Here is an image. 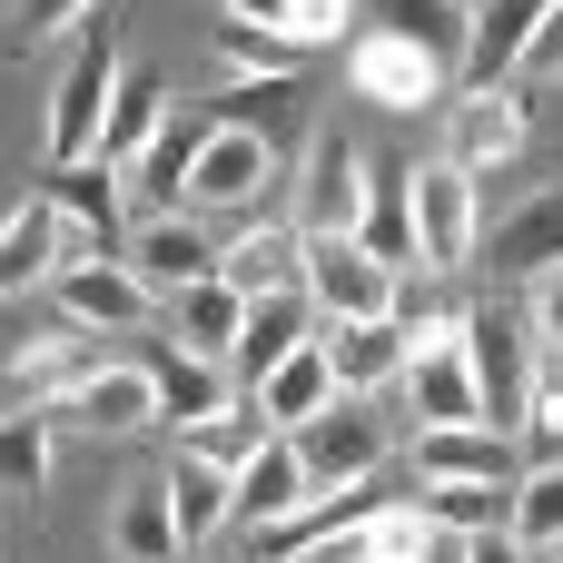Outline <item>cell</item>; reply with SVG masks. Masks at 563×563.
<instances>
[{
  "label": "cell",
  "mask_w": 563,
  "mask_h": 563,
  "mask_svg": "<svg viewBox=\"0 0 563 563\" xmlns=\"http://www.w3.org/2000/svg\"><path fill=\"white\" fill-rule=\"evenodd\" d=\"M356 10H366V0H228V20L277 30L287 49H327V40H346V30H356Z\"/></svg>",
  "instance_id": "cell-30"
},
{
  "label": "cell",
  "mask_w": 563,
  "mask_h": 563,
  "mask_svg": "<svg viewBox=\"0 0 563 563\" xmlns=\"http://www.w3.org/2000/svg\"><path fill=\"white\" fill-rule=\"evenodd\" d=\"M69 416H79L89 435H139V426H158V376H148V366H99V376L69 396Z\"/></svg>",
  "instance_id": "cell-28"
},
{
  "label": "cell",
  "mask_w": 563,
  "mask_h": 563,
  "mask_svg": "<svg viewBox=\"0 0 563 563\" xmlns=\"http://www.w3.org/2000/svg\"><path fill=\"white\" fill-rule=\"evenodd\" d=\"M208 59H218L228 79H238V69H247V79H287V69H297V49H287L277 30H247V20H218Z\"/></svg>",
  "instance_id": "cell-36"
},
{
  "label": "cell",
  "mask_w": 563,
  "mask_h": 563,
  "mask_svg": "<svg viewBox=\"0 0 563 563\" xmlns=\"http://www.w3.org/2000/svg\"><path fill=\"white\" fill-rule=\"evenodd\" d=\"M218 257H228V247H208V228H198L188 208H178V218H139V238H119V267H129L148 297H188V287H208Z\"/></svg>",
  "instance_id": "cell-7"
},
{
  "label": "cell",
  "mask_w": 563,
  "mask_h": 563,
  "mask_svg": "<svg viewBox=\"0 0 563 563\" xmlns=\"http://www.w3.org/2000/svg\"><path fill=\"white\" fill-rule=\"evenodd\" d=\"M119 0H99L89 10V30H79V49H69V69H59V89H49V168H79V158H99V129H109V89H119Z\"/></svg>",
  "instance_id": "cell-1"
},
{
  "label": "cell",
  "mask_w": 563,
  "mask_h": 563,
  "mask_svg": "<svg viewBox=\"0 0 563 563\" xmlns=\"http://www.w3.org/2000/svg\"><path fill=\"white\" fill-rule=\"evenodd\" d=\"M406 208H416V257H426V267H465V257H475L485 218H475V178H465L455 158L406 168Z\"/></svg>",
  "instance_id": "cell-5"
},
{
  "label": "cell",
  "mask_w": 563,
  "mask_h": 563,
  "mask_svg": "<svg viewBox=\"0 0 563 563\" xmlns=\"http://www.w3.org/2000/svg\"><path fill=\"white\" fill-rule=\"evenodd\" d=\"M525 327H534V336L563 356V277H544V287H534V317H525Z\"/></svg>",
  "instance_id": "cell-45"
},
{
  "label": "cell",
  "mask_w": 563,
  "mask_h": 563,
  "mask_svg": "<svg viewBox=\"0 0 563 563\" xmlns=\"http://www.w3.org/2000/svg\"><path fill=\"white\" fill-rule=\"evenodd\" d=\"M346 79H356V99H376V109H435V99L455 89V69L426 59L416 40H396V30H366V40L346 49Z\"/></svg>",
  "instance_id": "cell-9"
},
{
  "label": "cell",
  "mask_w": 563,
  "mask_h": 563,
  "mask_svg": "<svg viewBox=\"0 0 563 563\" xmlns=\"http://www.w3.org/2000/svg\"><path fill=\"white\" fill-rule=\"evenodd\" d=\"M218 277L257 307V297H287V287H307V228H247L228 257H218Z\"/></svg>",
  "instance_id": "cell-26"
},
{
  "label": "cell",
  "mask_w": 563,
  "mask_h": 563,
  "mask_svg": "<svg viewBox=\"0 0 563 563\" xmlns=\"http://www.w3.org/2000/svg\"><path fill=\"white\" fill-rule=\"evenodd\" d=\"M465 544H475V534H445V525H435V544H426L416 563H465Z\"/></svg>",
  "instance_id": "cell-47"
},
{
  "label": "cell",
  "mask_w": 563,
  "mask_h": 563,
  "mask_svg": "<svg viewBox=\"0 0 563 563\" xmlns=\"http://www.w3.org/2000/svg\"><path fill=\"white\" fill-rule=\"evenodd\" d=\"M148 376H158V426H188V435H198V426H218V416L238 406V376H228L218 356H188V346H168Z\"/></svg>",
  "instance_id": "cell-22"
},
{
  "label": "cell",
  "mask_w": 563,
  "mask_h": 563,
  "mask_svg": "<svg viewBox=\"0 0 563 563\" xmlns=\"http://www.w3.org/2000/svg\"><path fill=\"white\" fill-rule=\"evenodd\" d=\"M544 10H554V0H475L455 89H505V79L525 69V49H534V20H544Z\"/></svg>",
  "instance_id": "cell-16"
},
{
  "label": "cell",
  "mask_w": 563,
  "mask_h": 563,
  "mask_svg": "<svg viewBox=\"0 0 563 563\" xmlns=\"http://www.w3.org/2000/svg\"><path fill=\"white\" fill-rule=\"evenodd\" d=\"M485 267H495V277H525V287L563 277V188L525 198V208H515V218L485 238Z\"/></svg>",
  "instance_id": "cell-20"
},
{
  "label": "cell",
  "mask_w": 563,
  "mask_h": 563,
  "mask_svg": "<svg viewBox=\"0 0 563 563\" xmlns=\"http://www.w3.org/2000/svg\"><path fill=\"white\" fill-rule=\"evenodd\" d=\"M465 366H475V406H485V426L515 435L525 406H534V327L505 317V307L465 317Z\"/></svg>",
  "instance_id": "cell-2"
},
{
  "label": "cell",
  "mask_w": 563,
  "mask_h": 563,
  "mask_svg": "<svg viewBox=\"0 0 563 563\" xmlns=\"http://www.w3.org/2000/svg\"><path fill=\"white\" fill-rule=\"evenodd\" d=\"M465 563H544V554H525V544L495 525V534H475V544H465Z\"/></svg>",
  "instance_id": "cell-46"
},
{
  "label": "cell",
  "mask_w": 563,
  "mask_h": 563,
  "mask_svg": "<svg viewBox=\"0 0 563 563\" xmlns=\"http://www.w3.org/2000/svg\"><path fill=\"white\" fill-rule=\"evenodd\" d=\"M406 475H416V485H495V495H515L534 465H525V445L495 435V426H416Z\"/></svg>",
  "instance_id": "cell-3"
},
{
  "label": "cell",
  "mask_w": 563,
  "mask_h": 563,
  "mask_svg": "<svg viewBox=\"0 0 563 563\" xmlns=\"http://www.w3.org/2000/svg\"><path fill=\"white\" fill-rule=\"evenodd\" d=\"M356 247H366L386 277H406V267H416V208H406V168H376V198H366V218H356Z\"/></svg>",
  "instance_id": "cell-32"
},
{
  "label": "cell",
  "mask_w": 563,
  "mask_h": 563,
  "mask_svg": "<svg viewBox=\"0 0 563 563\" xmlns=\"http://www.w3.org/2000/svg\"><path fill=\"white\" fill-rule=\"evenodd\" d=\"M267 435H277V426H267V416H257V406L238 396V406H228L218 426H198V435H188V455H208V465H228V475H247V455H257Z\"/></svg>",
  "instance_id": "cell-37"
},
{
  "label": "cell",
  "mask_w": 563,
  "mask_h": 563,
  "mask_svg": "<svg viewBox=\"0 0 563 563\" xmlns=\"http://www.w3.org/2000/svg\"><path fill=\"white\" fill-rule=\"evenodd\" d=\"M287 563H376V544H366V525H346V534H317V544H297Z\"/></svg>",
  "instance_id": "cell-44"
},
{
  "label": "cell",
  "mask_w": 563,
  "mask_h": 563,
  "mask_svg": "<svg viewBox=\"0 0 563 563\" xmlns=\"http://www.w3.org/2000/svg\"><path fill=\"white\" fill-rule=\"evenodd\" d=\"M307 505H317V485H307L297 445L267 435V445L247 455V475H238V525H228V534H267V525H287V515H307Z\"/></svg>",
  "instance_id": "cell-19"
},
{
  "label": "cell",
  "mask_w": 563,
  "mask_h": 563,
  "mask_svg": "<svg viewBox=\"0 0 563 563\" xmlns=\"http://www.w3.org/2000/svg\"><path fill=\"white\" fill-rule=\"evenodd\" d=\"M287 445H297V465H307L317 495H346V485H366V475L386 465V426H376L366 396H336V406H327L317 426H297Z\"/></svg>",
  "instance_id": "cell-4"
},
{
  "label": "cell",
  "mask_w": 563,
  "mask_h": 563,
  "mask_svg": "<svg viewBox=\"0 0 563 563\" xmlns=\"http://www.w3.org/2000/svg\"><path fill=\"white\" fill-rule=\"evenodd\" d=\"M89 376H99L89 336H79V327H49V336H30V346L0 366V416H49V406H69Z\"/></svg>",
  "instance_id": "cell-8"
},
{
  "label": "cell",
  "mask_w": 563,
  "mask_h": 563,
  "mask_svg": "<svg viewBox=\"0 0 563 563\" xmlns=\"http://www.w3.org/2000/svg\"><path fill=\"white\" fill-rule=\"evenodd\" d=\"M336 396H346V386H336V366H327V336H307V346H297V356H287V366H277V376H267L247 406H257L277 435H297V426H317Z\"/></svg>",
  "instance_id": "cell-23"
},
{
  "label": "cell",
  "mask_w": 563,
  "mask_h": 563,
  "mask_svg": "<svg viewBox=\"0 0 563 563\" xmlns=\"http://www.w3.org/2000/svg\"><path fill=\"white\" fill-rule=\"evenodd\" d=\"M505 534H515L525 554H563V465H554V475H525V485H515V515H505Z\"/></svg>",
  "instance_id": "cell-35"
},
{
  "label": "cell",
  "mask_w": 563,
  "mask_h": 563,
  "mask_svg": "<svg viewBox=\"0 0 563 563\" xmlns=\"http://www.w3.org/2000/svg\"><path fill=\"white\" fill-rule=\"evenodd\" d=\"M277 178V139L238 129V119H208V148L188 168V208H257Z\"/></svg>",
  "instance_id": "cell-10"
},
{
  "label": "cell",
  "mask_w": 563,
  "mask_h": 563,
  "mask_svg": "<svg viewBox=\"0 0 563 563\" xmlns=\"http://www.w3.org/2000/svg\"><path fill=\"white\" fill-rule=\"evenodd\" d=\"M317 327H327V317H317V297H307V287H287V297H257V307H247V336H238V356H228L238 396H257V386H267V376H277V366H287V356L317 336Z\"/></svg>",
  "instance_id": "cell-15"
},
{
  "label": "cell",
  "mask_w": 563,
  "mask_h": 563,
  "mask_svg": "<svg viewBox=\"0 0 563 563\" xmlns=\"http://www.w3.org/2000/svg\"><path fill=\"white\" fill-rule=\"evenodd\" d=\"M59 208V267H89V257H119V168H49L40 188Z\"/></svg>",
  "instance_id": "cell-11"
},
{
  "label": "cell",
  "mask_w": 563,
  "mask_h": 563,
  "mask_svg": "<svg viewBox=\"0 0 563 563\" xmlns=\"http://www.w3.org/2000/svg\"><path fill=\"white\" fill-rule=\"evenodd\" d=\"M525 139H534V109H525V89H465L455 99V168L475 178V168H505V158H525Z\"/></svg>",
  "instance_id": "cell-17"
},
{
  "label": "cell",
  "mask_w": 563,
  "mask_h": 563,
  "mask_svg": "<svg viewBox=\"0 0 563 563\" xmlns=\"http://www.w3.org/2000/svg\"><path fill=\"white\" fill-rule=\"evenodd\" d=\"M168 307H178V346H188V356H218V366L238 356V336H247V297H238L228 277H208V287H188V297H168Z\"/></svg>",
  "instance_id": "cell-31"
},
{
  "label": "cell",
  "mask_w": 563,
  "mask_h": 563,
  "mask_svg": "<svg viewBox=\"0 0 563 563\" xmlns=\"http://www.w3.org/2000/svg\"><path fill=\"white\" fill-rule=\"evenodd\" d=\"M445 534H495V485H426L416 495Z\"/></svg>",
  "instance_id": "cell-42"
},
{
  "label": "cell",
  "mask_w": 563,
  "mask_h": 563,
  "mask_svg": "<svg viewBox=\"0 0 563 563\" xmlns=\"http://www.w3.org/2000/svg\"><path fill=\"white\" fill-rule=\"evenodd\" d=\"M406 406H416V426H485V406H475V366H465V327L406 356Z\"/></svg>",
  "instance_id": "cell-18"
},
{
  "label": "cell",
  "mask_w": 563,
  "mask_h": 563,
  "mask_svg": "<svg viewBox=\"0 0 563 563\" xmlns=\"http://www.w3.org/2000/svg\"><path fill=\"white\" fill-rule=\"evenodd\" d=\"M515 79H563V0L534 20V49H525V69Z\"/></svg>",
  "instance_id": "cell-43"
},
{
  "label": "cell",
  "mask_w": 563,
  "mask_h": 563,
  "mask_svg": "<svg viewBox=\"0 0 563 563\" xmlns=\"http://www.w3.org/2000/svg\"><path fill=\"white\" fill-rule=\"evenodd\" d=\"M99 0H10V20H0V49L20 59V49H40V40H59V30H79Z\"/></svg>",
  "instance_id": "cell-39"
},
{
  "label": "cell",
  "mask_w": 563,
  "mask_h": 563,
  "mask_svg": "<svg viewBox=\"0 0 563 563\" xmlns=\"http://www.w3.org/2000/svg\"><path fill=\"white\" fill-rule=\"evenodd\" d=\"M366 544H376V563H416L435 544V515L426 505H386V515H366Z\"/></svg>",
  "instance_id": "cell-41"
},
{
  "label": "cell",
  "mask_w": 563,
  "mask_h": 563,
  "mask_svg": "<svg viewBox=\"0 0 563 563\" xmlns=\"http://www.w3.org/2000/svg\"><path fill=\"white\" fill-rule=\"evenodd\" d=\"M158 129H168V69L129 59V69H119V89H109V129H99V158H109V168H129V158H139Z\"/></svg>",
  "instance_id": "cell-25"
},
{
  "label": "cell",
  "mask_w": 563,
  "mask_h": 563,
  "mask_svg": "<svg viewBox=\"0 0 563 563\" xmlns=\"http://www.w3.org/2000/svg\"><path fill=\"white\" fill-rule=\"evenodd\" d=\"M287 109H297V79H238L228 89V119L257 139H287Z\"/></svg>",
  "instance_id": "cell-40"
},
{
  "label": "cell",
  "mask_w": 563,
  "mask_h": 563,
  "mask_svg": "<svg viewBox=\"0 0 563 563\" xmlns=\"http://www.w3.org/2000/svg\"><path fill=\"white\" fill-rule=\"evenodd\" d=\"M109 554H119V563H178V554H188V534H178V515H168V485H158V475L119 495V515H109Z\"/></svg>",
  "instance_id": "cell-29"
},
{
  "label": "cell",
  "mask_w": 563,
  "mask_h": 563,
  "mask_svg": "<svg viewBox=\"0 0 563 563\" xmlns=\"http://www.w3.org/2000/svg\"><path fill=\"white\" fill-rule=\"evenodd\" d=\"M554 563H563V554H554Z\"/></svg>",
  "instance_id": "cell-49"
},
{
  "label": "cell",
  "mask_w": 563,
  "mask_h": 563,
  "mask_svg": "<svg viewBox=\"0 0 563 563\" xmlns=\"http://www.w3.org/2000/svg\"><path fill=\"white\" fill-rule=\"evenodd\" d=\"M59 277V208L49 198H20L0 218V297H30Z\"/></svg>",
  "instance_id": "cell-27"
},
{
  "label": "cell",
  "mask_w": 563,
  "mask_h": 563,
  "mask_svg": "<svg viewBox=\"0 0 563 563\" xmlns=\"http://www.w3.org/2000/svg\"><path fill=\"white\" fill-rule=\"evenodd\" d=\"M515 445H525L534 475H554V465H563V376H534V406H525Z\"/></svg>",
  "instance_id": "cell-38"
},
{
  "label": "cell",
  "mask_w": 563,
  "mask_h": 563,
  "mask_svg": "<svg viewBox=\"0 0 563 563\" xmlns=\"http://www.w3.org/2000/svg\"><path fill=\"white\" fill-rule=\"evenodd\" d=\"M49 297H59V327H79V336H119V327H148V287L119 267V257H89V267H59L49 277Z\"/></svg>",
  "instance_id": "cell-13"
},
{
  "label": "cell",
  "mask_w": 563,
  "mask_h": 563,
  "mask_svg": "<svg viewBox=\"0 0 563 563\" xmlns=\"http://www.w3.org/2000/svg\"><path fill=\"white\" fill-rule=\"evenodd\" d=\"M158 485H168V515H178L188 554H198L208 534H228V525H238V475H228V465H208V455H188V445H178Z\"/></svg>",
  "instance_id": "cell-24"
},
{
  "label": "cell",
  "mask_w": 563,
  "mask_h": 563,
  "mask_svg": "<svg viewBox=\"0 0 563 563\" xmlns=\"http://www.w3.org/2000/svg\"><path fill=\"white\" fill-rule=\"evenodd\" d=\"M49 455H59V426L49 416H0V485L10 495H40L49 485Z\"/></svg>",
  "instance_id": "cell-34"
},
{
  "label": "cell",
  "mask_w": 563,
  "mask_h": 563,
  "mask_svg": "<svg viewBox=\"0 0 563 563\" xmlns=\"http://www.w3.org/2000/svg\"><path fill=\"white\" fill-rule=\"evenodd\" d=\"M198 148H208V119H168V129L119 168V198H129L139 218H178V208H188V168H198Z\"/></svg>",
  "instance_id": "cell-14"
},
{
  "label": "cell",
  "mask_w": 563,
  "mask_h": 563,
  "mask_svg": "<svg viewBox=\"0 0 563 563\" xmlns=\"http://www.w3.org/2000/svg\"><path fill=\"white\" fill-rule=\"evenodd\" d=\"M465 10H475V0H465Z\"/></svg>",
  "instance_id": "cell-48"
},
{
  "label": "cell",
  "mask_w": 563,
  "mask_h": 563,
  "mask_svg": "<svg viewBox=\"0 0 563 563\" xmlns=\"http://www.w3.org/2000/svg\"><path fill=\"white\" fill-rule=\"evenodd\" d=\"M366 198H376V158L346 129H317L307 139V238H356Z\"/></svg>",
  "instance_id": "cell-6"
},
{
  "label": "cell",
  "mask_w": 563,
  "mask_h": 563,
  "mask_svg": "<svg viewBox=\"0 0 563 563\" xmlns=\"http://www.w3.org/2000/svg\"><path fill=\"white\" fill-rule=\"evenodd\" d=\"M307 297H317V317H396V277L356 247V238H307Z\"/></svg>",
  "instance_id": "cell-12"
},
{
  "label": "cell",
  "mask_w": 563,
  "mask_h": 563,
  "mask_svg": "<svg viewBox=\"0 0 563 563\" xmlns=\"http://www.w3.org/2000/svg\"><path fill=\"white\" fill-rule=\"evenodd\" d=\"M376 10V30H396V40H416L426 59H445V69H465V0H366Z\"/></svg>",
  "instance_id": "cell-33"
},
{
  "label": "cell",
  "mask_w": 563,
  "mask_h": 563,
  "mask_svg": "<svg viewBox=\"0 0 563 563\" xmlns=\"http://www.w3.org/2000/svg\"><path fill=\"white\" fill-rule=\"evenodd\" d=\"M317 336H327V366H336L346 396H376V386L406 376V327H396V317H346V327L327 317Z\"/></svg>",
  "instance_id": "cell-21"
}]
</instances>
